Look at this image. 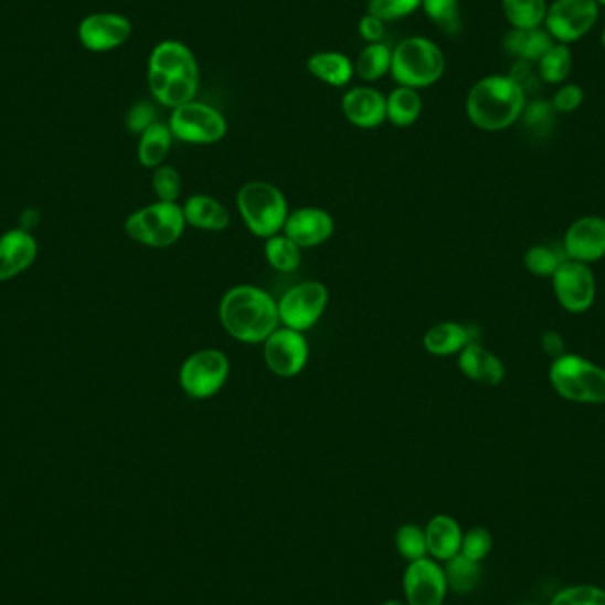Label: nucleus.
Returning a JSON list of instances; mask_svg holds the SVG:
<instances>
[{"label": "nucleus", "instance_id": "nucleus-1", "mask_svg": "<svg viewBox=\"0 0 605 605\" xmlns=\"http://www.w3.org/2000/svg\"><path fill=\"white\" fill-rule=\"evenodd\" d=\"M219 316L223 330L232 339L250 346L266 342L267 337L282 326L278 302L257 285L231 287L220 301Z\"/></svg>", "mask_w": 605, "mask_h": 605}, {"label": "nucleus", "instance_id": "nucleus-2", "mask_svg": "<svg viewBox=\"0 0 605 605\" xmlns=\"http://www.w3.org/2000/svg\"><path fill=\"white\" fill-rule=\"evenodd\" d=\"M526 93L508 75H490L473 85L466 99V114L484 131H503L521 119Z\"/></svg>", "mask_w": 605, "mask_h": 605}, {"label": "nucleus", "instance_id": "nucleus-3", "mask_svg": "<svg viewBox=\"0 0 605 605\" xmlns=\"http://www.w3.org/2000/svg\"><path fill=\"white\" fill-rule=\"evenodd\" d=\"M549 381L554 392L569 402L605 404V369L586 358L565 352L552 360Z\"/></svg>", "mask_w": 605, "mask_h": 605}, {"label": "nucleus", "instance_id": "nucleus-4", "mask_svg": "<svg viewBox=\"0 0 605 605\" xmlns=\"http://www.w3.org/2000/svg\"><path fill=\"white\" fill-rule=\"evenodd\" d=\"M237 211L254 236H276L284 231L289 216V204L284 192L266 181H250L237 190Z\"/></svg>", "mask_w": 605, "mask_h": 605}, {"label": "nucleus", "instance_id": "nucleus-5", "mask_svg": "<svg viewBox=\"0 0 605 605\" xmlns=\"http://www.w3.org/2000/svg\"><path fill=\"white\" fill-rule=\"evenodd\" d=\"M445 55L427 38L414 36L396 45L392 54V73L396 84L423 89L434 85L445 75Z\"/></svg>", "mask_w": 605, "mask_h": 605}, {"label": "nucleus", "instance_id": "nucleus-6", "mask_svg": "<svg viewBox=\"0 0 605 605\" xmlns=\"http://www.w3.org/2000/svg\"><path fill=\"white\" fill-rule=\"evenodd\" d=\"M125 229L135 243L149 248H169L181 240L187 229L183 205L161 201L146 205L129 214Z\"/></svg>", "mask_w": 605, "mask_h": 605}, {"label": "nucleus", "instance_id": "nucleus-7", "mask_svg": "<svg viewBox=\"0 0 605 605\" xmlns=\"http://www.w3.org/2000/svg\"><path fill=\"white\" fill-rule=\"evenodd\" d=\"M231 375V361L220 349L193 352L179 369V384L190 399L205 401L225 386Z\"/></svg>", "mask_w": 605, "mask_h": 605}, {"label": "nucleus", "instance_id": "nucleus-8", "mask_svg": "<svg viewBox=\"0 0 605 605\" xmlns=\"http://www.w3.org/2000/svg\"><path fill=\"white\" fill-rule=\"evenodd\" d=\"M276 302L280 325L302 333L321 321L330 302V290L322 282H301L293 285Z\"/></svg>", "mask_w": 605, "mask_h": 605}, {"label": "nucleus", "instance_id": "nucleus-9", "mask_svg": "<svg viewBox=\"0 0 605 605\" xmlns=\"http://www.w3.org/2000/svg\"><path fill=\"white\" fill-rule=\"evenodd\" d=\"M169 126L174 138L199 146L220 142L227 135V119L222 112L195 99L174 108Z\"/></svg>", "mask_w": 605, "mask_h": 605}, {"label": "nucleus", "instance_id": "nucleus-10", "mask_svg": "<svg viewBox=\"0 0 605 605\" xmlns=\"http://www.w3.org/2000/svg\"><path fill=\"white\" fill-rule=\"evenodd\" d=\"M601 13L596 0H554L545 14V31L561 45H570L595 28Z\"/></svg>", "mask_w": 605, "mask_h": 605}, {"label": "nucleus", "instance_id": "nucleus-11", "mask_svg": "<svg viewBox=\"0 0 605 605\" xmlns=\"http://www.w3.org/2000/svg\"><path fill=\"white\" fill-rule=\"evenodd\" d=\"M551 282L554 296L566 312L584 314L595 305L596 278L590 264L565 258Z\"/></svg>", "mask_w": 605, "mask_h": 605}, {"label": "nucleus", "instance_id": "nucleus-12", "mask_svg": "<svg viewBox=\"0 0 605 605\" xmlns=\"http://www.w3.org/2000/svg\"><path fill=\"white\" fill-rule=\"evenodd\" d=\"M263 346L264 361L276 378H298L310 358L307 337L285 326L273 331Z\"/></svg>", "mask_w": 605, "mask_h": 605}, {"label": "nucleus", "instance_id": "nucleus-13", "mask_svg": "<svg viewBox=\"0 0 605 605\" xmlns=\"http://www.w3.org/2000/svg\"><path fill=\"white\" fill-rule=\"evenodd\" d=\"M563 252L566 258L577 263H598L605 257V219L596 214L581 216L570 223L563 237Z\"/></svg>", "mask_w": 605, "mask_h": 605}, {"label": "nucleus", "instance_id": "nucleus-14", "mask_svg": "<svg viewBox=\"0 0 605 605\" xmlns=\"http://www.w3.org/2000/svg\"><path fill=\"white\" fill-rule=\"evenodd\" d=\"M404 592L410 605H443L448 592L445 570L428 558L411 561L405 569Z\"/></svg>", "mask_w": 605, "mask_h": 605}, {"label": "nucleus", "instance_id": "nucleus-15", "mask_svg": "<svg viewBox=\"0 0 605 605\" xmlns=\"http://www.w3.org/2000/svg\"><path fill=\"white\" fill-rule=\"evenodd\" d=\"M131 22L119 13H93L78 25V40L91 52H110L131 36Z\"/></svg>", "mask_w": 605, "mask_h": 605}, {"label": "nucleus", "instance_id": "nucleus-16", "mask_svg": "<svg viewBox=\"0 0 605 605\" xmlns=\"http://www.w3.org/2000/svg\"><path fill=\"white\" fill-rule=\"evenodd\" d=\"M282 232L301 250L316 248L333 236L335 220L328 211L308 205L290 211Z\"/></svg>", "mask_w": 605, "mask_h": 605}, {"label": "nucleus", "instance_id": "nucleus-17", "mask_svg": "<svg viewBox=\"0 0 605 605\" xmlns=\"http://www.w3.org/2000/svg\"><path fill=\"white\" fill-rule=\"evenodd\" d=\"M147 76L160 78H199V64L192 50L181 41H161L147 64Z\"/></svg>", "mask_w": 605, "mask_h": 605}, {"label": "nucleus", "instance_id": "nucleus-18", "mask_svg": "<svg viewBox=\"0 0 605 605\" xmlns=\"http://www.w3.org/2000/svg\"><path fill=\"white\" fill-rule=\"evenodd\" d=\"M342 112L358 128H378L386 120V96L374 87H354L343 96Z\"/></svg>", "mask_w": 605, "mask_h": 605}, {"label": "nucleus", "instance_id": "nucleus-19", "mask_svg": "<svg viewBox=\"0 0 605 605\" xmlns=\"http://www.w3.org/2000/svg\"><path fill=\"white\" fill-rule=\"evenodd\" d=\"M460 372L473 383L495 388L507 378V367L498 354L484 348L480 342H471L459 352Z\"/></svg>", "mask_w": 605, "mask_h": 605}, {"label": "nucleus", "instance_id": "nucleus-20", "mask_svg": "<svg viewBox=\"0 0 605 605\" xmlns=\"http://www.w3.org/2000/svg\"><path fill=\"white\" fill-rule=\"evenodd\" d=\"M38 243L31 232L13 229L0 237V282L11 280L36 261Z\"/></svg>", "mask_w": 605, "mask_h": 605}, {"label": "nucleus", "instance_id": "nucleus-21", "mask_svg": "<svg viewBox=\"0 0 605 605\" xmlns=\"http://www.w3.org/2000/svg\"><path fill=\"white\" fill-rule=\"evenodd\" d=\"M471 342H478L477 333L463 322H437L423 335V348L432 357H454Z\"/></svg>", "mask_w": 605, "mask_h": 605}, {"label": "nucleus", "instance_id": "nucleus-22", "mask_svg": "<svg viewBox=\"0 0 605 605\" xmlns=\"http://www.w3.org/2000/svg\"><path fill=\"white\" fill-rule=\"evenodd\" d=\"M187 225L208 232H222L231 225V213L227 208L211 195L197 193L183 204Z\"/></svg>", "mask_w": 605, "mask_h": 605}, {"label": "nucleus", "instance_id": "nucleus-23", "mask_svg": "<svg viewBox=\"0 0 605 605\" xmlns=\"http://www.w3.org/2000/svg\"><path fill=\"white\" fill-rule=\"evenodd\" d=\"M463 530L454 517L436 516L425 528L427 551L439 561H448L460 554Z\"/></svg>", "mask_w": 605, "mask_h": 605}, {"label": "nucleus", "instance_id": "nucleus-24", "mask_svg": "<svg viewBox=\"0 0 605 605\" xmlns=\"http://www.w3.org/2000/svg\"><path fill=\"white\" fill-rule=\"evenodd\" d=\"M554 45L551 34L545 29H512L503 40V50L517 61L539 63L551 46Z\"/></svg>", "mask_w": 605, "mask_h": 605}, {"label": "nucleus", "instance_id": "nucleus-25", "mask_svg": "<svg viewBox=\"0 0 605 605\" xmlns=\"http://www.w3.org/2000/svg\"><path fill=\"white\" fill-rule=\"evenodd\" d=\"M307 67L317 81L333 87H343L354 75L351 59L340 52H317L308 59Z\"/></svg>", "mask_w": 605, "mask_h": 605}, {"label": "nucleus", "instance_id": "nucleus-26", "mask_svg": "<svg viewBox=\"0 0 605 605\" xmlns=\"http://www.w3.org/2000/svg\"><path fill=\"white\" fill-rule=\"evenodd\" d=\"M174 142V135L169 125L155 123L140 135L138 140V161L146 169H158L169 157L170 147Z\"/></svg>", "mask_w": 605, "mask_h": 605}, {"label": "nucleus", "instance_id": "nucleus-27", "mask_svg": "<svg viewBox=\"0 0 605 605\" xmlns=\"http://www.w3.org/2000/svg\"><path fill=\"white\" fill-rule=\"evenodd\" d=\"M422 107L418 91L399 85L386 98V119L399 128H407L418 120Z\"/></svg>", "mask_w": 605, "mask_h": 605}, {"label": "nucleus", "instance_id": "nucleus-28", "mask_svg": "<svg viewBox=\"0 0 605 605\" xmlns=\"http://www.w3.org/2000/svg\"><path fill=\"white\" fill-rule=\"evenodd\" d=\"M505 19L513 29H539L545 22L548 0H501Z\"/></svg>", "mask_w": 605, "mask_h": 605}, {"label": "nucleus", "instance_id": "nucleus-29", "mask_svg": "<svg viewBox=\"0 0 605 605\" xmlns=\"http://www.w3.org/2000/svg\"><path fill=\"white\" fill-rule=\"evenodd\" d=\"M264 257L275 272L293 273L301 264L302 250L280 232L276 236L267 237Z\"/></svg>", "mask_w": 605, "mask_h": 605}, {"label": "nucleus", "instance_id": "nucleus-30", "mask_svg": "<svg viewBox=\"0 0 605 605\" xmlns=\"http://www.w3.org/2000/svg\"><path fill=\"white\" fill-rule=\"evenodd\" d=\"M392 49L384 43H369L358 55L354 73L361 81H379L392 70Z\"/></svg>", "mask_w": 605, "mask_h": 605}, {"label": "nucleus", "instance_id": "nucleus-31", "mask_svg": "<svg viewBox=\"0 0 605 605\" xmlns=\"http://www.w3.org/2000/svg\"><path fill=\"white\" fill-rule=\"evenodd\" d=\"M446 584L457 593H471L478 586L481 579V569L478 561L469 560L464 554H457L446 561Z\"/></svg>", "mask_w": 605, "mask_h": 605}, {"label": "nucleus", "instance_id": "nucleus-32", "mask_svg": "<svg viewBox=\"0 0 605 605\" xmlns=\"http://www.w3.org/2000/svg\"><path fill=\"white\" fill-rule=\"evenodd\" d=\"M565 258L563 246L540 243V245L528 248L524 254V266L531 275L539 276V278H552Z\"/></svg>", "mask_w": 605, "mask_h": 605}, {"label": "nucleus", "instance_id": "nucleus-33", "mask_svg": "<svg viewBox=\"0 0 605 605\" xmlns=\"http://www.w3.org/2000/svg\"><path fill=\"white\" fill-rule=\"evenodd\" d=\"M572 72V52L569 45L554 43L539 61L540 81L545 84H561Z\"/></svg>", "mask_w": 605, "mask_h": 605}, {"label": "nucleus", "instance_id": "nucleus-34", "mask_svg": "<svg viewBox=\"0 0 605 605\" xmlns=\"http://www.w3.org/2000/svg\"><path fill=\"white\" fill-rule=\"evenodd\" d=\"M423 10L446 36H457L463 29L459 0H422Z\"/></svg>", "mask_w": 605, "mask_h": 605}, {"label": "nucleus", "instance_id": "nucleus-35", "mask_svg": "<svg viewBox=\"0 0 605 605\" xmlns=\"http://www.w3.org/2000/svg\"><path fill=\"white\" fill-rule=\"evenodd\" d=\"M395 543L396 551L401 552V556L407 561L427 558L428 551L425 530H422L418 526H402L401 530L396 531Z\"/></svg>", "mask_w": 605, "mask_h": 605}, {"label": "nucleus", "instance_id": "nucleus-36", "mask_svg": "<svg viewBox=\"0 0 605 605\" xmlns=\"http://www.w3.org/2000/svg\"><path fill=\"white\" fill-rule=\"evenodd\" d=\"M556 114L551 102L537 99V102L526 103L521 119L531 134L543 135L549 134V129L556 123Z\"/></svg>", "mask_w": 605, "mask_h": 605}, {"label": "nucleus", "instance_id": "nucleus-37", "mask_svg": "<svg viewBox=\"0 0 605 605\" xmlns=\"http://www.w3.org/2000/svg\"><path fill=\"white\" fill-rule=\"evenodd\" d=\"M181 188H183V181H181V174H179L178 169L170 166H161L155 169L152 190H155L158 201L178 202L179 195H181Z\"/></svg>", "mask_w": 605, "mask_h": 605}, {"label": "nucleus", "instance_id": "nucleus-38", "mask_svg": "<svg viewBox=\"0 0 605 605\" xmlns=\"http://www.w3.org/2000/svg\"><path fill=\"white\" fill-rule=\"evenodd\" d=\"M422 0H369V13L383 22L405 19L418 10Z\"/></svg>", "mask_w": 605, "mask_h": 605}, {"label": "nucleus", "instance_id": "nucleus-39", "mask_svg": "<svg viewBox=\"0 0 605 605\" xmlns=\"http://www.w3.org/2000/svg\"><path fill=\"white\" fill-rule=\"evenodd\" d=\"M551 605H605V590L596 586H570L561 590Z\"/></svg>", "mask_w": 605, "mask_h": 605}, {"label": "nucleus", "instance_id": "nucleus-40", "mask_svg": "<svg viewBox=\"0 0 605 605\" xmlns=\"http://www.w3.org/2000/svg\"><path fill=\"white\" fill-rule=\"evenodd\" d=\"M492 534L486 528H473L463 537V545H460V554L469 558V560L480 563L484 558L489 556L492 551Z\"/></svg>", "mask_w": 605, "mask_h": 605}, {"label": "nucleus", "instance_id": "nucleus-41", "mask_svg": "<svg viewBox=\"0 0 605 605\" xmlns=\"http://www.w3.org/2000/svg\"><path fill=\"white\" fill-rule=\"evenodd\" d=\"M155 123H158L157 110H155L151 103H137L126 116V126H128L131 134L142 135Z\"/></svg>", "mask_w": 605, "mask_h": 605}, {"label": "nucleus", "instance_id": "nucleus-42", "mask_svg": "<svg viewBox=\"0 0 605 605\" xmlns=\"http://www.w3.org/2000/svg\"><path fill=\"white\" fill-rule=\"evenodd\" d=\"M584 102V91L575 84H566L558 89L552 98V107L558 114H572L577 110Z\"/></svg>", "mask_w": 605, "mask_h": 605}, {"label": "nucleus", "instance_id": "nucleus-43", "mask_svg": "<svg viewBox=\"0 0 605 605\" xmlns=\"http://www.w3.org/2000/svg\"><path fill=\"white\" fill-rule=\"evenodd\" d=\"M361 38L369 43H381L384 38V22L374 14L367 13L358 25Z\"/></svg>", "mask_w": 605, "mask_h": 605}, {"label": "nucleus", "instance_id": "nucleus-44", "mask_svg": "<svg viewBox=\"0 0 605 605\" xmlns=\"http://www.w3.org/2000/svg\"><path fill=\"white\" fill-rule=\"evenodd\" d=\"M540 346H542V351L548 354L551 360H556L561 354H565V339L563 335L558 333V331L549 330L542 335L540 339Z\"/></svg>", "mask_w": 605, "mask_h": 605}, {"label": "nucleus", "instance_id": "nucleus-45", "mask_svg": "<svg viewBox=\"0 0 605 605\" xmlns=\"http://www.w3.org/2000/svg\"><path fill=\"white\" fill-rule=\"evenodd\" d=\"M510 78L516 81L517 84L521 85L524 93H528L530 89L531 82H534L533 70H531V63H526V61H516L513 64L512 72H510Z\"/></svg>", "mask_w": 605, "mask_h": 605}, {"label": "nucleus", "instance_id": "nucleus-46", "mask_svg": "<svg viewBox=\"0 0 605 605\" xmlns=\"http://www.w3.org/2000/svg\"><path fill=\"white\" fill-rule=\"evenodd\" d=\"M383 605H404V604H402V602H399V601H388V602H384Z\"/></svg>", "mask_w": 605, "mask_h": 605}, {"label": "nucleus", "instance_id": "nucleus-47", "mask_svg": "<svg viewBox=\"0 0 605 605\" xmlns=\"http://www.w3.org/2000/svg\"><path fill=\"white\" fill-rule=\"evenodd\" d=\"M602 45H604L605 49V29L604 32H602Z\"/></svg>", "mask_w": 605, "mask_h": 605}, {"label": "nucleus", "instance_id": "nucleus-48", "mask_svg": "<svg viewBox=\"0 0 605 605\" xmlns=\"http://www.w3.org/2000/svg\"><path fill=\"white\" fill-rule=\"evenodd\" d=\"M596 4H598V6H605V0H596Z\"/></svg>", "mask_w": 605, "mask_h": 605}, {"label": "nucleus", "instance_id": "nucleus-49", "mask_svg": "<svg viewBox=\"0 0 605 605\" xmlns=\"http://www.w3.org/2000/svg\"><path fill=\"white\" fill-rule=\"evenodd\" d=\"M524 605H531V604H524Z\"/></svg>", "mask_w": 605, "mask_h": 605}]
</instances>
